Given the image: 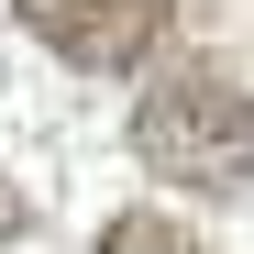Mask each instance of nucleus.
<instances>
[{"instance_id": "1", "label": "nucleus", "mask_w": 254, "mask_h": 254, "mask_svg": "<svg viewBox=\"0 0 254 254\" xmlns=\"http://www.w3.org/2000/svg\"><path fill=\"white\" fill-rule=\"evenodd\" d=\"M133 155L155 177H177V188H210V199L254 188V89L232 66H177L166 89H144Z\"/></svg>"}, {"instance_id": "2", "label": "nucleus", "mask_w": 254, "mask_h": 254, "mask_svg": "<svg viewBox=\"0 0 254 254\" xmlns=\"http://www.w3.org/2000/svg\"><path fill=\"white\" fill-rule=\"evenodd\" d=\"M11 22L33 45H56L66 66H89V77H133V66L166 56L177 0H11Z\"/></svg>"}, {"instance_id": "3", "label": "nucleus", "mask_w": 254, "mask_h": 254, "mask_svg": "<svg viewBox=\"0 0 254 254\" xmlns=\"http://www.w3.org/2000/svg\"><path fill=\"white\" fill-rule=\"evenodd\" d=\"M100 254H210L188 221H166V210H111L100 221Z\"/></svg>"}, {"instance_id": "4", "label": "nucleus", "mask_w": 254, "mask_h": 254, "mask_svg": "<svg viewBox=\"0 0 254 254\" xmlns=\"http://www.w3.org/2000/svg\"><path fill=\"white\" fill-rule=\"evenodd\" d=\"M22 232H33V199L11 188V166H0V243H22Z\"/></svg>"}]
</instances>
